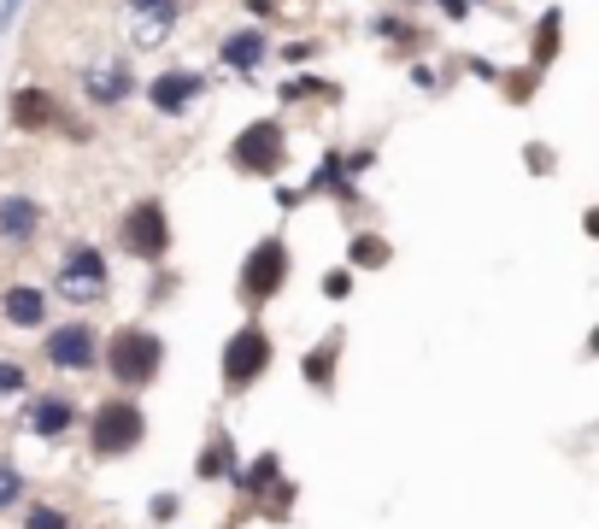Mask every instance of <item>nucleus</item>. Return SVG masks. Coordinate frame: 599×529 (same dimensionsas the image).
Wrapping results in <instances>:
<instances>
[{
	"instance_id": "obj_20",
	"label": "nucleus",
	"mask_w": 599,
	"mask_h": 529,
	"mask_svg": "<svg viewBox=\"0 0 599 529\" xmlns=\"http://www.w3.org/2000/svg\"><path fill=\"white\" fill-rule=\"evenodd\" d=\"M18 495H24V477H18V471H12V465H7V459H0V506H12Z\"/></svg>"
},
{
	"instance_id": "obj_4",
	"label": "nucleus",
	"mask_w": 599,
	"mask_h": 529,
	"mask_svg": "<svg viewBox=\"0 0 599 529\" xmlns=\"http://www.w3.org/2000/svg\"><path fill=\"white\" fill-rule=\"evenodd\" d=\"M230 166H236V171H253V177H271V171L282 166V124H271V118L247 124V130L230 141Z\"/></svg>"
},
{
	"instance_id": "obj_22",
	"label": "nucleus",
	"mask_w": 599,
	"mask_h": 529,
	"mask_svg": "<svg viewBox=\"0 0 599 529\" xmlns=\"http://www.w3.org/2000/svg\"><path fill=\"white\" fill-rule=\"evenodd\" d=\"M24 389V365H7L0 359V395H18Z\"/></svg>"
},
{
	"instance_id": "obj_10",
	"label": "nucleus",
	"mask_w": 599,
	"mask_h": 529,
	"mask_svg": "<svg viewBox=\"0 0 599 529\" xmlns=\"http://www.w3.org/2000/svg\"><path fill=\"white\" fill-rule=\"evenodd\" d=\"M130 89H136V71L123 66V59H118V66H100V71L82 77V94L100 100V107H118V100H130Z\"/></svg>"
},
{
	"instance_id": "obj_13",
	"label": "nucleus",
	"mask_w": 599,
	"mask_h": 529,
	"mask_svg": "<svg viewBox=\"0 0 599 529\" xmlns=\"http://www.w3.org/2000/svg\"><path fill=\"white\" fill-rule=\"evenodd\" d=\"M36 223H41V207L30 194H7V200H0V241H30Z\"/></svg>"
},
{
	"instance_id": "obj_8",
	"label": "nucleus",
	"mask_w": 599,
	"mask_h": 529,
	"mask_svg": "<svg viewBox=\"0 0 599 529\" xmlns=\"http://www.w3.org/2000/svg\"><path fill=\"white\" fill-rule=\"evenodd\" d=\"M100 282H107V259H100V248H71L66 253V295L71 300L100 295Z\"/></svg>"
},
{
	"instance_id": "obj_11",
	"label": "nucleus",
	"mask_w": 599,
	"mask_h": 529,
	"mask_svg": "<svg viewBox=\"0 0 599 529\" xmlns=\"http://www.w3.org/2000/svg\"><path fill=\"white\" fill-rule=\"evenodd\" d=\"M0 312H7V323H18V330H36V323L48 318V295L30 289V282H18V289L0 295Z\"/></svg>"
},
{
	"instance_id": "obj_17",
	"label": "nucleus",
	"mask_w": 599,
	"mask_h": 529,
	"mask_svg": "<svg viewBox=\"0 0 599 529\" xmlns=\"http://www.w3.org/2000/svg\"><path fill=\"white\" fill-rule=\"evenodd\" d=\"M194 471H200V477H230V471H236V447H230V436H212V441H206V453H200Z\"/></svg>"
},
{
	"instance_id": "obj_12",
	"label": "nucleus",
	"mask_w": 599,
	"mask_h": 529,
	"mask_svg": "<svg viewBox=\"0 0 599 529\" xmlns=\"http://www.w3.org/2000/svg\"><path fill=\"white\" fill-rule=\"evenodd\" d=\"M194 94H200V77L194 71H164V77H153V89H148V100H153L159 112H182Z\"/></svg>"
},
{
	"instance_id": "obj_19",
	"label": "nucleus",
	"mask_w": 599,
	"mask_h": 529,
	"mask_svg": "<svg viewBox=\"0 0 599 529\" xmlns=\"http://www.w3.org/2000/svg\"><path fill=\"white\" fill-rule=\"evenodd\" d=\"M353 264H388V241H377V236H353Z\"/></svg>"
},
{
	"instance_id": "obj_1",
	"label": "nucleus",
	"mask_w": 599,
	"mask_h": 529,
	"mask_svg": "<svg viewBox=\"0 0 599 529\" xmlns=\"http://www.w3.org/2000/svg\"><path fill=\"white\" fill-rule=\"evenodd\" d=\"M164 365V348L153 330H118L107 341V371L123 382V389H141V382H153Z\"/></svg>"
},
{
	"instance_id": "obj_2",
	"label": "nucleus",
	"mask_w": 599,
	"mask_h": 529,
	"mask_svg": "<svg viewBox=\"0 0 599 529\" xmlns=\"http://www.w3.org/2000/svg\"><path fill=\"white\" fill-rule=\"evenodd\" d=\"M141 430H148V418L136 412V400H107L94 412V423H89V447L100 459H118V453H130V447L141 441Z\"/></svg>"
},
{
	"instance_id": "obj_26",
	"label": "nucleus",
	"mask_w": 599,
	"mask_h": 529,
	"mask_svg": "<svg viewBox=\"0 0 599 529\" xmlns=\"http://www.w3.org/2000/svg\"><path fill=\"white\" fill-rule=\"evenodd\" d=\"M441 7H447L452 18H465V7H470V0H441Z\"/></svg>"
},
{
	"instance_id": "obj_18",
	"label": "nucleus",
	"mask_w": 599,
	"mask_h": 529,
	"mask_svg": "<svg viewBox=\"0 0 599 529\" xmlns=\"http://www.w3.org/2000/svg\"><path fill=\"white\" fill-rule=\"evenodd\" d=\"M559 30H565V18H559V7H552V12L541 18V30H535V59H552V53H559Z\"/></svg>"
},
{
	"instance_id": "obj_21",
	"label": "nucleus",
	"mask_w": 599,
	"mask_h": 529,
	"mask_svg": "<svg viewBox=\"0 0 599 529\" xmlns=\"http://www.w3.org/2000/svg\"><path fill=\"white\" fill-rule=\"evenodd\" d=\"M24 529H71V523H66V512H53V506H36L24 518Z\"/></svg>"
},
{
	"instance_id": "obj_6",
	"label": "nucleus",
	"mask_w": 599,
	"mask_h": 529,
	"mask_svg": "<svg viewBox=\"0 0 599 529\" xmlns=\"http://www.w3.org/2000/svg\"><path fill=\"white\" fill-rule=\"evenodd\" d=\"M288 282V248L277 236H264L253 253H247V271H241V295L247 300H271L277 289Z\"/></svg>"
},
{
	"instance_id": "obj_25",
	"label": "nucleus",
	"mask_w": 599,
	"mask_h": 529,
	"mask_svg": "<svg viewBox=\"0 0 599 529\" xmlns=\"http://www.w3.org/2000/svg\"><path fill=\"white\" fill-rule=\"evenodd\" d=\"M177 512V495H153V518H171Z\"/></svg>"
},
{
	"instance_id": "obj_7",
	"label": "nucleus",
	"mask_w": 599,
	"mask_h": 529,
	"mask_svg": "<svg viewBox=\"0 0 599 529\" xmlns=\"http://www.w3.org/2000/svg\"><path fill=\"white\" fill-rule=\"evenodd\" d=\"M48 365L53 371H89L94 365V330L89 323H66L48 336Z\"/></svg>"
},
{
	"instance_id": "obj_23",
	"label": "nucleus",
	"mask_w": 599,
	"mask_h": 529,
	"mask_svg": "<svg viewBox=\"0 0 599 529\" xmlns=\"http://www.w3.org/2000/svg\"><path fill=\"white\" fill-rule=\"evenodd\" d=\"M277 477V453H264L259 465H253V477H247V482H253V488H264V482H271Z\"/></svg>"
},
{
	"instance_id": "obj_16",
	"label": "nucleus",
	"mask_w": 599,
	"mask_h": 529,
	"mask_svg": "<svg viewBox=\"0 0 599 529\" xmlns=\"http://www.w3.org/2000/svg\"><path fill=\"white\" fill-rule=\"evenodd\" d=\"M336 348H341V336H329L323 348L306 353V382H312V389H329V382H336Z\"/></svg>"
},
{
	"instance_id": "obj_14",
	"label": "nucleus",
	"mask_w": 599,
	"mask_h": 529,
	"mask_svg": "<svg viewBox=\"0 0 599 529\" xmlns=\"http://www.w3.org/2000/svg\"><path fill=\"white\" fill-rule=\"evenodd\" d=\"M223 53V66H236V71H253L264 53H271V36H259V30H241V36H230V42L218 48Z\"/></svg>"
},
{
	"instance_id": "obj_3",
	"label": "nucleus",
	"mask_w": 599,
	"mask_h": 529,
	"mask_svg": "<svg viewBox=\"0 0 599 529\" xmlns=\"http://www.w3.org/2000/svg\"><path fill=\"white\" fill-rule=\"evenodd\" d=\"M264 365H271V336H264L259 323H241V330L223 341V382H230V389H247Z\"/></svg>"
},
{
	"instance_id": "obj_15",
	"label": "nucleus",
	"mask_w": 599,
	"mask_h": 529,
	"mask_svg": "<svg viewBox=\"0 0 599 529\" xmlns=\"http://www.w3.org/2000/svg\"><path fill=\"white\" fill-rule=\"evenodd\" d=\"M30 430H36V436L71 430V406H66V400H36V406H30Z\"/></svg>"
},
{
	"instance_id": "obj_9",
	"label": "nucleus",
	"mask_w": 599,
	"mask_h": 529,
	"mask_svg": "<svg viewBox=\"0 0 599 529\" xmlns=\"http://www.w3.org/2000/svg\"><path fill=\"white\" fill-rule=\"evenodd\" d=\"M12 124H18V130H53V124H59L53 94L36 89V83H24V89L12 94Z\"/></svg>"
},
{
	"instance_id": "obj_24",
	"label": "nucleus",
	"mask_w": 599,
	"mask_h": 529,
	"mask_svg": "<svg viewBox=\"0 0 599 529\" xmlns=\"http://www.w3.org/2000/svg\"><path fill=\"white\" fill-rule=\"evenodd\" d=\"M18 7H24V0H0V36L12 30V18H18Z\"/></svg>"
},
{
	"instance_id": "obj_5",
	"label": "nucleus",
	"mask_w": 599,
	"mask_h": 529,
	"mask_svg": "<svg viewBox=\"0 0 599 529\" xmlns=\"http://www.w3.org/2000/svg\"><path fill=\"white\" fill-rule=\"evenodd\" d=\"M123 253H136V259H159L164 248H171V223H164V207L159 200H141V207L123 212Z\"/></svg>"
}]
</instances>
